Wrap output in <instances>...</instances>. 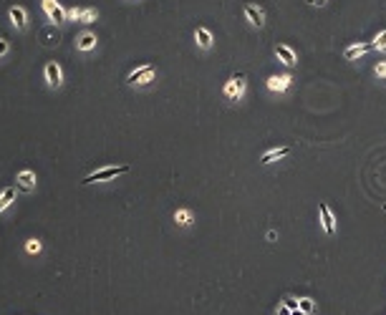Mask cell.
I'll return each instance as SVG.
<instances>
[{
	"label": "cell",
	"instance_id": "2",
	"mask_svg": "<svg viewBox=\"0 0 386 315\" xmlns=\"http://www.w3.org/2000/svg\"><path fill=\"white\" fill-rule=\"evenodd\" d=\"M154 66H149V63H146V66H139L137 71H132V73H129L126 76V83H129V86H146V83H152L154 81Z\"/></svg>",
	"mask_w": 386,
	"mask_h": 315
},
{
	"label": "cell",
	"instance_id": "1",
	"mask_svg": "<svg viewBox=\"0 0 386 315\" xmlns=\"http://www.w3.org/2000/svg\"><path fill=\"white\" fill-rule=\"evenodd\" d=\"M129 172V164H119V166H104V169L89 174V177H83L81 184H96V182H109V179H116L121 174Z\"/></svg>",
	"mask_w": 386,
	"mask_h": 315
},
{
	"label": "cell",
	"instance_id": "28",
	"mask_svg": "<svg viewBox=\"0 0 386 315\" xmlns=\"http://www.w3.org/2000/svg\"><path fill=\"white\" fill-rule=\"evenodd\" d=\"M316 3H323V0H316Z\"/></svg>",
	"mask_w": 386,
	"mask_h": 315
},
{
	"label": "cell",
	"instance_id": "3",
	"mask_svg": "<svg viewBox=\"0 0 386 315\" xmlns=\"http://www.w3.org/2000/svg\"><path fill=\"white\" fill-rule=\"evenodd\" d=\"M40 8L48 15L51 23H63V20H66V8H63L58 0H40Z\"/></svg>",
	"mask_w": 386,
	"mask_h": 315
},
{
	"label": "cell",
	"instance_id": "6",
	"mask_svg": "<svg viewBox=\"0 0 386 315\" xmlns=\"http://www.w3.org/2000/svg\"><path fill=\"white\" fill-rule=\"evenodd\" d=\"M35 172H31V169H23V172H18L15 174V187L20 189V192H33L35 189Z\"/></svg>",
	"mask_w": 386,
	"mask_h": 315
},
{
	"label": "cell",
	"instance_id": "20",
	"mask_svg": "<svg viewBox=\"0 0 386 315\" xmlns=\"http://www.w3.org/2000/svg\"><path fill=\"white\" fill-rule=\"evenodd\" d=\"M81 8H66V20H81Z\"/></svg>",
	"mask_w": 386,
	"mask_h": 315
},
{
	"label": "cell",
	"instance_id": "14",
	"mask_svg": "<svg viewBox=\"0 0 386 315\" xmlns=\"http://www.w3.org/2000/svg\"><path fill=\"white\" fill-rule=\"evenodd\" d=\"M371 48H376L374 43H361V46H351V48H346V58H356V56H363L366 51H371Z\"/></svg>",
	"mask_w": 386,
	"mask_h": 315
},
{
	"label": "cell",
	"instance_id": "17",
	"mask_svg": "<svg viewBox=\"0 0 386 315\" xmlns=\"http://www.w3.org/2000/svg\"><path fill=\"white\" fill-rule=\"evenodd\" d=\"M175 220H177L179 224H192V212H189V209H177Z\"/></svg>",
	"mask_w": 386,
	"mask_h": 315
},
{
	"label": "cell",
	"instance_id": "26",
	"mask_svg": "<svg viewBox=\"0 0 386 315\" xmlns=\"http://www.w3.org/2000/svg\"><path fill=\"white\" fill-rule=\"evenodd\" d=\"M290 313H293V310H290V308H285V305H283L281 310H278V315H290Z\"/></svg>",
	"mask_w": 386,
	"mask_h": 315
},
{
	"label": "cell",
	"instance_id": "15",
	"mask_svg": "<svg viewBox=\"0 0 386 315\" xmlns=\"http://www.w3.org/2000/svg\"><path fill=\"white\" fill-rule=\"evenodd\" d=\"M245 15L250 18V23H252V26H257V28L263 26V13L257 10V8H252V5H245Z\"/></svg>",
	"mask_w": 386,
	"mask_h": 315
},
{
	"label": "cell",
	"instance_id": "21",
	"mask_svg": "<svg viewBox=\"0 0 386 315\" xmlns=\"http://www.w3.org/2000/svg\"><path fill=\"white\" fill-rule=\"evenodd\" d=\"M298 308H300V310H303V313L308 315V313L313 310V300H308V298H303V300H300V303H298Z\"/></svg>",
	"mask_w": 386,
	"mask_h": 315
},
{
	"label": "cell",
	"instance_id": "25",
	"mask_svg": "<svg viewBox=\"0 0 386 315\" xmlns=\"http://www.w3.org/2000/svg\"><path fill=\"white\" fill-rule=\"evenodd\" d=\"M376 76H386V63H379L376 66Z\"/></svg>",
	"mask_w": 386,
	"mask_h": 315
},
{
	"label": "cell",
	"instance_id": "5",
	"mask_svg": "<svg viewBox=\"0 0 386 315\" xmlns=\"http://www.w3.org/2000/svg\"><path fill=\"white\" fill-rule=\"evenodd\" d=\"M8 18H10L13 28H18V31H23L28 26V10L23 5H10L8 8Z\"/></svg>",
	"mask_w": 386,
	"mask_h": 315
},
{
	"label": "cell",
	"instance_id": "22",
	"mask_svg": "<svg viewBox=\"0 0 386 315\" xmlns=\"http://www.w3.org/2000/svg\"><path fill=\"white\" fill-rule=\"evenodd\" d=\"M374 46H376V48H386V31H381V33L376 35V40H374Z\"/></svg>",
	"mask_w": 386,
	"mask_h": 315
},
{
	"label": "cell",
	"instance_id": "13",
	"mask_svg": "<svg viewBox=\"0 0 386 315\" xmlns=\"http://www.w3.org/2000/svg\"><path fill=\"white\" fill-rule=\"evenodd\" d=\"M290 154V146H283V149H273V152H268V154H263V164H270V161H275V159H281V157H288Z\"/></svg>",
	"mask_w": 386,
	"mask_h": 315
},
{
	"label": "cell",
	"instance_id": "16",
	"mask_svg": "<svg viewBox=\"0 0 386 315\" xmlns=\"http://www.w3.org/2000/svg\"><path fill=\"white\" fill-rule=\"evenodd\" d=\"M195 38H197V43H200L202 48H210V46H212V35H210L207 28H197V31H195Z\"/></svg>",
	"mask_w": 386,
	"mask_h": 315
},
{
	"label": "cell",
	"instance_id": "10",
	"mask_svg": "<svg viewBox=\"0 0 386 315\" xmlns=\"http://www.w3.org/2000/svg\"><path fill=\"white\" fill-rule=\"evenodd\" d=\"M290 86V76H270L268 78V89L270 91H283Z\"/></svg>",
	"mask_w": 386,
	"mask_h": 315
},
{
	"label": "cell",
	"instance_id": "11",
	"mask_svg": "<svg viewBox=\"0 0 386 315\" xmlns=\"http://www.w3.org/2000/svg\"><path fill=\"white\" fill-rule=\"evenodd\" d=\"M320 224H323V229H326L328 235L336 229V224H333V215H331V209H328L326 204H320Z\"/></svg>",
	"mask_w": 386,
	"mask_h": 315
},
{
	"label": "cell",
	"instance_id": "12",
	"mask_svg": "<svg viewBox=\"0 0 386 315\" xmlns=\"http://www.w3.org/2000/svg\"><path fill=\"white\" fill-rule=\"evenodd\" d=\"M275 56L281 58L285 66H293V63H295V53H293L288 46H278V48H275Z\"/></svg>",
	"mask_w": 386,
	"mask_h": 315
},
{
	"label": "cell",
	"instance_id": "18",
	"mask_svg": "<svg viewBox=\"0 0 386 315\" xmlns=\"http://www.w3.org/2000/svg\"><path fill=\"white\" fill-rule=\"evenodd\" d=\"M40 250H43L40 240H35V237H33V240H28V242H26V252H28V255H38Z\"/></svg>",
	"mask_w": 386,
	"mask_h": 315
},
{
	"label": "cell",
	"instance_id": "19",
	"mask_svg": "<svg viewBox=\"0 0 386 315\" xmlns=\"http://www.w3.org/2000/svg\"><path fill=\"white\" fill-rule=\"evenodd\" d=\"M96 18H99V13H96L94 8H86V10L81 13V20H78V23H94Z\"/></svg>",
	"mask_w": 386,
	"mask_h": 315
},
{
	"label": "cell",
	"instance_id": "8",
	"mask_svg": "<svg viewBox=\"0 0 386 315\" xmlns=\"http://www.w3.org/2000/svg\"><path fill=\"white\" fill-rule=\"evenodd\" d=\"M243 89H245L243 76H232L230 83H227V89H225V94H227L230 98H235V96H240V94H243Z\"/></svg>",
	"mask_w": 386,
	"mask_h": 315
},
{
	"label": "cell",
	"instance_id": "7",
	"mask_svg": "<svg viewBox=\"0 0 386 315\" xmlns=\"http://www.w3.org/2000/svg\"><path fill=\"white\" fill-rule=\"evenodd\" d=\"M15 194H18V187H5L3 192H0V215L15 202Z\"/></svg>",
	"mask_w": 386,
	"mask_h": 315
},
{
	"label": "cell",
	"instance_id": "24",
	"mask_svg": "<svg viewBox=\"0 0 386 315\" xmlns=\"http://www.w3.org/2000/svg\"><path fill=\"white\" fill-rule=\"evenodd\" d=\"M10 51V46H8V40L5 38H0V56H5Z\"/></svg>",
	"mask_w": 386,
	"mask_h": 315
},
{
	"label": "cell",
	"instance_id": "4",
	"mask_svg": "<svg viewBox=\"0 0 386 315\" xmlns=\"http://www.w3.org/2000/svg\"><path fill=\"white\" fill-rule=\"evenodd\" d=\"M43 78H46V83L51 89H58L61 83H63V71L56 61H48L46 66H43Z\"/></svg>",
	"mask_w": 386,
	"mask_h": 315
},
{
	"label": "cell",
	"instance_id": "23",
	"mask_svg": "<svg viewBox=\"0 0 386 315\" xmlns=\"http://www.w3.org/2000/svg\"><path fill=\"white\" fill-rule=\"evenodd\" d=\"M283 305H285V308H290V310H298V300H293L290 295H285V298H283Z\"/></svg>",
	"mask_w": 386,
	"mask_h": 315
},
{
	"label": "cell",
	"instance_id": "9",
	"mask_svg": "<svg viewBox=\"0 0 386 315\" xmlns=\"http://www.w3.org/2000/svg\"><path fill=\"white\" fill-rule=\"evenodd\" d=\"M96 46V35L94 33H81L78 38H76V48L78 51H91Z\"/></svg>",
	"mask_w": 386,
	"mask_h": 315
},
{
	"label": "cell",
	"instance_id": "27",
	"mask_svg": "<svg viewBox=\"0 0 386 315\" xmlns=\"http://www.w3.org/2000/svg\"><path fill=\"white\" fill-rule=\"evenodd\" d=\"M290 315H306V313H303V310H300V308H298V310H293Z\"/></svg>",
	"mask_w": 386,
	"mask_h": 315
}]
</instances>
